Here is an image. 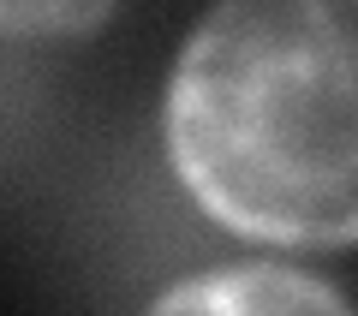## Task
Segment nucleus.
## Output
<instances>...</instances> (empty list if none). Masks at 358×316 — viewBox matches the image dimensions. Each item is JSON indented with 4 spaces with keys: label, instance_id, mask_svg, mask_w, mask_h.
<instances>
[{
    "label": "nucleus",
    "instance_id": "nucleus-3",
    "mask_svg": "<svg viewBox=\"0 0 358 316\" xmlns=\"http://www.w3.org/2000/svg\"><path fill=\"white\" fill-rule=\"evenodd\" d=\"M120 0H0V30L13 42H66L114 18Z\"/></svg>",
    "mask_w": 358,
    "mask_h": 316
},
{
    "label": "nucleus",
    "instance_id": "nucleus-2",
    "mask_svg": "<svg viewBox=\"0 0 358 316\" xmlns=\"http://www.w3.org/2000/svg\"><path fill=\"white\" fill-rule=\"evenodd\" d=\"M155 310H221V316H310V310H352L341 287L287 263H221L203 275L155 292Z\"/></svg>",
    "mask_w": 358,
    "mask_h": 316
},
{
    "label": "nucleus",
    "instance_id": "nucleus-1",
    "mask_svg": "<svg viewBox=\"0 0 358 316\" xmlns=\"http://www.w3.org/2000/svg\"><path fill=\"white\" fill-rule=\"evenodd\" d=\"M179 191L281 251L358 245V0H215L162 96Z\"/></svg>",
    "mask_w": 358,
    "mask_h": 316
}]
</instances>
